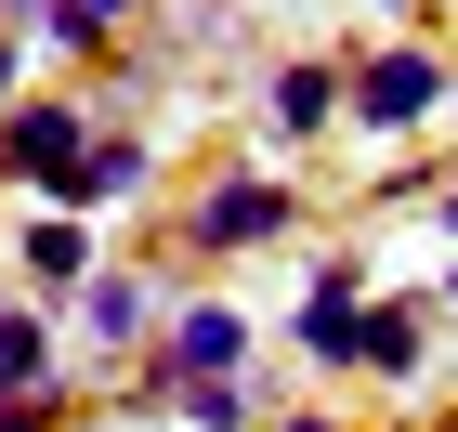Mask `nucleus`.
I'll use <instances>...</instances> for the list:
<instances>
[{
	"instance_id": "obj_2",
	"label": "nucleus",
	"mask_w": 458,
	"mask_h": 432,
	"mask_svg": "<svg viewBox=\"0 0 458 432\" xmlns=\"http://www.w3.org/2000/svg\"><path fill=\"white\" fill-rule=\"evenodd\" d=\"M262 236H288V183H210L183 223V250H262Z\"/></svg>"
},
{
	"instance_id": "obj_20",
	"label": "nucleus",
	"mask_w": 458,
	"mask_h": 432,
	"mask_svg": "<svg viewBox=\"0 0 458 432\" xmlns=\"http://www.w3.org/2000/svg\"><path fill=\"white\" fill-rule=\"evenodd\" d=\"M445 315H458V275H445Z\"/></svg>"
},
{
	"instance_id": "obj_5",
	"label": "nucleus",
	"mask_w": 458,
	"mask_h": 432,
	"mask_svg": "<svg viewBox=\"0 0 458 432\" xmlns=\"http://www.w3.org/2000/svg\"><path fill=\"white\" fill-rule=\"evenodd\" d=\"M79 144H92V131H79V106H13V118H0V171H66V157H79Z\"/></svg>"
},
{
	"instance_id": "obj_16",
	"label": "nucleus",
	"mask_w": 458,
	"mask_h": 432,
	"mask_svg": "<svg viewBox=\"0 0 458 432\" xmlns=\"http://www.w3.org/2000/svg\"><path fill=\"white\" fill-rule=\"evenodd\" d=\"M0 432H53V394H39V406H0Z\"/></svg>"
},
{
	"instance_id": "obj_15",
	"label": "nucleus",
	"mask_w": 458,
	"mask_h": 432,
	"mask_svg": "<svg viewBox=\"0 0 458 432\" xmlns=\"http://www.w3.org/2000/svg\"><path fill=\"white\" fill-rule=\"evenodd\" d=\"M13 79H27V39L0 27V118H13Z\"/></svg>"
},
{
	"instance_id": "obj_11",
	"label": "nucleus",
	"mask_w": 458,
	"mask_h": 432,
	"mask_svg": "<svg viewBox=\"0 0 458 432\" xmlns=\"http://www.w3.org/2000/svg\"><path fill=\"white\" fill-rule=\"evenodd\" d=\"M79 315H92V341H144V288H131V275H92Z\"/></svg>"
},
{
	"instance_id": "obj_7",
	"label": "nucleus",
	"mask_w": 458,
	"mask_h": 432,
	"mask_svg": "<svg viewBox=\"0 0 458 432\" xmlns=\"http://www.w3.org/2000/svg\"><path fill=\"white\" fill-rule=\"evenodd\" d=\"M432 367V315L420 301H380V315H367V380H420Z\"/></svg>"
},
{
	"instance_id": "obj_21",
	"label": "nucleus",
	"mask_w": 458,
	"mask_h": 432,
	"mask_svg": "<svg viewBox=\"0 0 458 432\" xmlns=\"http://www.w3.org/2000/svg\"><path fill=\"white\" fill-rule=\"evenodd\" d=\"M380 13H406V0H380Z\"/></svg>"
},
{
	"instance_id": "obj_12",
	"label": "nucleus",
	"mask_w": 458,
	"mask_h": 432,
	"mask_svg": "<svg viewBox=\"0 0 458 432\" xmlns=\"http://www.w3.org/2000/svg\"><path fill=\"white\" fill-rule=\"evenodd\" d=\"M131 13H144V0H53V27H39V39H66V53H79V39L131 27Z\"/></svg>"
},
{
	"instance_id": "obj_18",
	"label": "nucleus",
	"mask_w": 458,
	"mask_h": 432,
	"mask_svg": "<svg viewBox=\"0 0 458 432\" xmlns=\"http://www.w3.org/2000/svg\"><path fill=\"white\" fill-rule=\"evenodd\" d=\"M432 197H445V236H458V171H445V183H432Z\"/></svg>"
},
{
	"instance_id": "obj_14",
	"label": "nucleus",
	"mask_w": 458,
	"mask_h": 432,
	"mask_svg": "<svg viewBox=\"0 0 458 432\" xmlns=\"http://www.w3.org/2000/svg\"><path fill=\"white\" fill-rule=\"evenodd\" d=\"M301 301H367V262H353V250H327V262H301Z\"/></svg>"
},
{
	"instance_id": "obj_8",
	"label": "nucleus",
	"mask_w": 458,
	"mask_h": 432,
	"mask_svg": "<svg viewBox=\"0 0 458 432\" xmlns=\"http://www.w3.org/2000/svg\"><path fill=\"white\" fill-rule=\"evenodd\" d=\"M39 394H53V327L0 315V406H39Z\"/></svg>"
},
{
	"instance_id": "obj_4",
	"label": "nucleus",
	"mask_w": 458,
	"mask_h": 432,
	"mask_svg": "<svg viewBox=\"0 0 458 432\" xmlns=\"http://www.w3.org/2000/svg\"><path fill=\"white\" fill-rule=\"evenodd\" d=\"M249 327H236V301H183L171 315V380H249Z\"/></svg>"
},
{
	"instance_id": "obj_13",
	"label": "nucleus",
	"mask_w": 458,
	"mask_h": 432,
	"mask_svg": "<svg viewBox=\"0 0 458 432\" xmlns=\"http://www.w3.org/2000/svg\"><path fill=\"white\" fill-rule=\"evenodd\" d=\"M171 394H183L197 432H236V419H249V380H171Z\"/></svg>"
},
{
	"instance_id": "obj_9",
	"label": "nucleus",
	"mask_w": 458,
	"mask_h": 432,
	"mask_svg": "<svg viewBox=\"0 0 458 432\" xmlns=\"http://www.w3.org/2000/svg\"><path fill=\"white\" fill-rule=\"evenodd\" d=\"M301 354L315 367H367V301H301Z\"/></svg>"
},
{
	"instance_id": "obj_3",
	"label": "nucleus",
	"mask_w": 458,
	"mask_h": 432,
	"mask_svg": "<svg viewBox=\"0 0 458 432\" xmlns=\"http://www.w3.org/2000/svg\"><path fill=\"white\" fill-rule=\"evenodd\" d=\"M131 183H144V144L131 131H92L66 171H39V197H53V210H106V197H131Z\"/></svg>"
},
{
	"instance_id": "obj_6",
	"label": "nucleus",
	"mask_w": 458,
	"mask_h": 432,
	"mask_svg": "<svg viewBox=\"0 0 458 432\" xmlns=\"http://www.w3.org/2000/svg\"><path fill=\"white\" fill-rule=\"evenodd\" d=\"M262 106H276V131L301 144V131H327V118L353 106V79L327 66V53H301V66H276V92H262Z\"/></svg>"
},
{
	"instance_id": "obj_17",
	"label": "nucleus",
	"mask_w": 458,
	"mask_h": 432,
	"mask_svg": "<svg viewBox=\"0 0 458 432\" xmlns=\"http://www.w3.org/2000/svg\"><path fill=\"white\" fill-rule=\"evenodd\" d=\"M0 27H53V0H0Z\"/></svg>"
},
{
	"instance_id": "obj_1",
	"label": "nucleus",
	"mask_w": 458,
	"mask_h": 432,
	"mask_svg": "<svg viewBox=\"0 0 458 432\" xmlns=\"http://www.w3.org/2000/svg\"><path fill=\"white\" fill-rule=\"evenodd\" d=\"M445 106V66H432V53H367V66H353V118H367V131H406V118H432Z\"/></svg>"
},
{
	"instance_id": "obj_19",
	"label": "nucleus",
	"mask_w": 458,
	"mask_h": 432,
	"mask_svg": "<svg viewBox=\"0 0 458 432\" xmlns=\"http://www.w3.org/2000/svg\"><path fill=\"white\" fill-rule=\"evenodd\" d=\"M288 432H341V419H288Z\"/></svg>"
},
{
	"instance_id": "obj_10",
	"label": "nucleus",
	"mask_w": 458,
	"mask_h": 432,
	"mask_svg": "<svg viewBox=\"0 0 458 432\" xmlns=\"http://www.w3.org/2000/svg\"><path fill=\"white\" fill-rule=\"evenodd\" d=\"M27 275H39V288H92V236H79L66 210H53V223H27Z\"/></svg>"
}]
</instances>
